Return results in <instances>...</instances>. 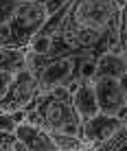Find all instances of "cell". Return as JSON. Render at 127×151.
<instances>
[{
  "instance_id": "e0dca14e",
  "label": "cell",
  "mask_w": 127,
  "mask_h": 151,
  "mask_svg": "<svg viewBox=\"0 0 127 151\" xmlns=\"http://www.w3.org/2000/svg\"><path fill=\"white\" fill-rule=\"evenodd\" d=\"M13 140H15V134H11V132H2V129H0V149H9Z\"/></svg>"
},
{
  "instance_id": "277c9868",
  "label": "cell",
  "mask_w": 127,
  "mask_h": 151,
  "mask_svg": "<svg viewBox=\"0 0 127 151\" xmlns=\"http://www.w3.org/2000/svg\"><path fill=\"white\" fill-rule=\"evenodd\" d=\"M79 57L81 55H61V57H53L46 59L42 70L38 72V90L40 94L57 88H68V90H75L79 86L77 83V66H79Z\"/></svg>"
},
{
  "instance_id": "5b68a950",
  "label": "cell",
  "mask_w": 127,
  "mask_h": 151,
  "mask_svg": "<svg viewBox=\"0 0 127 151\" xmlns=\"http://www.w3.org/2000/svg\"><path fill=\"white\" fill-rule=\"evenodd\" d=\"M94 94H97L99 114L114 116L127 123V99L123 94L121 81L114 77H94Z\"/></svg>"
},
{
  "instance_id": "2e32d148",
  "label": "cell",
  "mask_w": 127,
  "mask_h": 151,
  "mask_svg": "<svg viewBox=\"0 0 127 151\" xmlns=\"http://www.w3.org/2000/svg\"><path fill=\"white\" fill-rule=\"evenodd\" d=\"M15 127H18V123L13 121L11 114H7V112L0 110V129H2V132H11V134H15Z\"/></svg>"
},
{
  "instance_id": "30bf717a",
  "label": "cell",
  "mask_w": 127,
  "mask_h": 151,
  "mask_svg": "<svg viewBox=\"0 0 127 151\" xmlns=\"http://www.w3.org/2000/svg\"><path fill=\"white\" fill-rule=\"evenodd\" d=\"M125 72H127V61L123 59L121 53H103V55H99L94 77H114V79H121Z\"/></svg>"
},
{
  "instance_id": "8992f818",
  "label": "cell",
  "mask_w": 127,
  "mask_h": 151,
  "mask_svg": "<svg viewBox=\"0 0 127 151\" xmlns=\"http://www.w3.org/2000/svg\"><path fill=\"white\" fill-rule=\"evenodd\" d=\"M40 90H38V79L31 75L26 68L15 72V79H13V86L11 90L7 92V96L0 101V110L7 112V114H13V112H24L31 103L38 99Z\"/></svg>"
},
{
  "instance_id": "6da1fadb",
  "label": "cell",
  "mask_w": 127,
  "mask_h": 151,
  "mask_svg": "<svg viewBox=\"0 0 127 151\" xmlns=\"http://www.w3.org/2000/svg\"><path fill=\"white\" fill-rule=\"evenodd\" d=\"M24 123L40 125L46 132H59L81 138L83 121L72 105V92L68 88L38 94L33 103L24 110Z\"/></svg>"
},
{
  "instance_id": "3957f363",
  "label": "cell",
  "mask_w": 127,
  "mask_h": 151,
  "mask_svg": "<svg viewBox=\"0 0 127 151\" xmlns=\"http://www.w3.org/2000/svg\"><path fill=\"white\" fill-rule=\"evenodd\" d=\"M66 18L103 37H118L121 4L116 0H72Z\"/></svg>"
},
{
  "instance_id": "4fadbf2b",
  "label": "cell",
  "mask_w": 127,
  "mask_h": 151,
  "mask_svg": "<svg viewBox=\"0 0 127 151\" xmlns=\"http://www.w3.org/2000/svg\"><path fill=\"white\" fill-rule=\"evenodd\" d=\"M118 53L127 61V4L121 7V18H118Z\"/></svg>"
},
{
  "instance_id": "8fae6325",
  "label": "cell",
  "mask_w": 127,
  "mask_h": 151,
  "mask_svg": "<svg viewBox=\"0 0 127 151\" xmlns=\"http://www.w3.org/2000/svg\"><path fill=\"white\" fill-rule=\"evenodd\" d=\"M26 68V50L0 46V70H22Z\"/></svg>"
},
{
  "instance_id": "9c48e42d",
  "label": "cell",
  "mask_w": 127,
  "mask_h": 151,
  "mask_svg": "<svg viewBox=\"0 0 127 151\" xmlns=\"http://www.w3.org/2000/svg\"><path fill=\"white\" fill-rule=\"evenodd\" d=\"M72 105H75L77 114L81 116V121H88V118L99 114L97 94H94V83L92 81H83L72 90Z\"/></svg>"
},
{
  "instance_id": "ffe728a7",
  "label": "cell",
  "mask_w": 127,
  "mask_h": 151,
  "mask_svg": "<svg viewBox=\"0 0 127 151\" xmlns=\"http://www.w3.org/2000/svg\"><path fill=\"white\" fill-rule=\"evenodd\" d=\"M0 151H11V149H0Z\"/></svg>"
},
{
  "instance_id": "d6986e66",
  "label": "cell",
  "mask_w": 127,
  "mask_h": 151,
  "mask_svg": "<svg viewBox=\"0 0 127 151\" xmlns=\"http://www.w3.org/2000/svg\"><path fill=\"white\" fill-rule=\"evenodd\" d=\"M116 2H118L121 7H125V4H127V0H116Z\"/></svg>"
},
{
  "instance_id": "7a4b0ae2",
  "label": "cell",
  "mask_w": 127,
  "mask_h": 151,
  "mask_svg": "<svg viewBox=\"0 0 127 151\" xmlns=\"http://www.w3.org/2000/svg\"><path fill=\"white\" fill-rule=\"evenodd\" d=\"M48 11L42 0H18L9 22L0 29V46L7 48H29L31 40L44 27Z\"/></svg>"
},
{
  "instance_id": "52a82bcc",
  "label": "cell",
  "mask_w": 127,
  "mask_h": 151,
  "mask_svg": "<svg viewBox=\"0 0 127 151\" xmlns=\"http://www.w3.org/2000/svg\"><path fill=\"white\" fill-rule=\"evenodd\" d=\"M125 125V121H118L114 116H105V114H97V116L83 121V127H81V142L83 147L94 149L99 145H103L108 138H112L116 132Z\"/></svg>"
},
{
  "instance_id": "5bb4252c",
  "label": "cell",
  "mask_w": 127,
  "mask_h": 151,
  "mask_svg": "<svg viewBox=\"0 0 127 151\" xmlns=\"http://www.w3.org/2000/svg\"><path fill=\"white\" fill-rule=\"evenodd\" d=\"M15 79V70H0V101L7 96V92L11 90Z\"/></svg>"
},
{
  "instance_id": "ac0fdd59",
  "label": "cell",
  "mask_w": 127,
  "mask_h": 151,
  "mask_svg": "<svg viewBox=\"0 0 127 151\" xmlns=\"http://www.w3.org/2000/svg\"><path fill=\"white\" fill-rule=\"evenodd\" d=\"M121 88H123V94H125V99H127V72H125V75L123 77H121Z\"/></svg>"
},
{
  "instance_id": "ba28073f",
  "label": "cell",
  "mask_w": 127,
  "mask_h": 151,
  "mask_svg": "<svg viewBox=\"0 0 127 151\" xmlns=\"http://www.w3.org/2000/svg\"><path fill=\"white\" fill-rule=\"evenodd\" d=\"M15 138L22 140L29 151H57L55 142L51 138V132H46L40 125L31 123H20L15 127Z\"/></svg>"
},
{
  "instance_id": "7c38bea8",
  "label": "cell",
  "mask_w": 127,
  "mask_h": 151,
  "mask_svg": "<svg viewBox=\"0 0 127 151\" xmlns=\"http://www.w3.org/2000/svg\"><path fill=\"white\" fill-rule=\"evenodd\" d=\"M90 151H127V123L114 134L112 138H108L103 145H99V147H94Z\"/></svg>"
},
{
  "instance_id": "9a60e30c",
  "label": "cell",
  "mask_w": 127,
  "mask_h": 151,
  "mask_svg": "<svg viewBox=\"0 0 127 151\" xmlns=\"http://www.w3.org/2000/svg\"><path fill=\"white\" fill-rule=\"evenodd\" d=\"M15 4H18V0H0V29L9 22V18H11Z\"/></svg>"
}]
</instances>
